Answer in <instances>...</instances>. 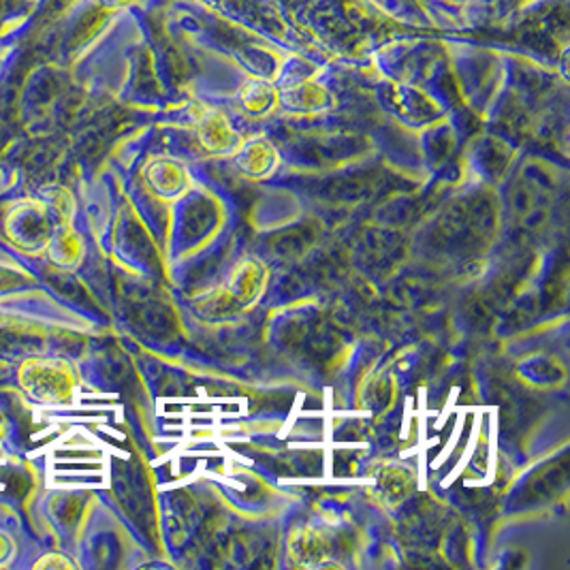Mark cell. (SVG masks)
Listing matches in <instances>:
<instances>
[{"label": "cell", "instance_id": "52a82bcc", "mask_svg": "<svg viewBox=\"0 0 570 570\" xmlns=\"http://www.w3.org/2000/svg\"><path fill=\"white\" fill-rule=\"evenodd\" d=\"M71 562L60 558V553H48L39 562H35V569H69Z\"/></svg>", "mask_w": 570, "mask_h": 570}, {"label": "cell", "instance_id": "6da1fadb", "mask_svg": "<svg viewBox=\"0 0 570 570\" xmlns=\"http://www.w3.org/2000/svg\"><path fill=\"white\" fill-rule=\"evenodd\" d=\"M20 390L37 404L60 406L73 400L76 372L71 363L58 357H30L18 370Z\"/></svg>", "mask_w": 570, "mask_h": 570}, {"label": "cell", "instance_id": "30bf717a", "mask_svg": "<svg viewBox=\"0 0 570 570\" xmlns=\"http://www.w3.org/2000/svg\"><path fill=\"white\" fill-rule=\"evenodd\" d=\"M453 2H466V0H453Z\"/></svg>", "mask_w": 570, "mask_h": 570}, {"label": "cell", "instance_id": "5b68a950", "mask_svg": "<svg viewBox=\"0 0 570 570\" xmlns=\"http://www.w3.org/2000/svg\"><path fill=\"white\" fill-rule=\"evenodd\" d=\"M43 202L48 204V208L52 209L53 214L60 218V223H67L69 216H71V209H73V202H71V195L62 188H50L46 190L43 195Z\"/></svg>", "mask_w": 570, "mask_h": 570}, {"label": "cell", "instance_id": "8992f818", "mask_svg": "<svg viewBox=\"0 0 570 570\" xmlns=\"http://www.w3.org/2000/svg\"><path fill=\"white\" fill-rule=\"evenodd\" d=\"M325 90L318 83H308V86H299L293 95H291V104L318 105L325 101Z\"/></svg>", "mask_w": 570, "mask_h": 570}, {"label": "cell", "instance_id": "ba28073f", "mask_svg": "<svg viewBox=\"0 0 570 570\" xmlns=\"http://www.w3.org/2000/svg\"><path fill=\"white\" fill-rule=\"evenodd\" d=\"M9 556H11V543H9V539L0 532V564H2Z\"/></svg>", "mask_w": 570, "mask_h": 570}, {"label": "cell", "instance_id": "7a4b0ae2", "mask_svg": "<svg viewBox=\"0 0 570 570\" xmlns=\"http://www.w3.org/2000/svg\"><path fill=\"white\" fill-rule=\"evenodd\" d=\"M4 235L9 242L28 255L43 253L52 235V209L43 199H20L4 212Z\"/></svg>", "mask_w": 570, "mask_h": 570}, {"label": "cell", "instance_id": "3957f363", "mask_svg": "<svg viewBox=\"0 0 570 570\" xmlns=\"http://www.w3.org/2000/svg\"><path fill=\"white\" fill-rule=\"evenodd\" d=\"M48 255V259L60 269H71L76 267L81 255H83V246H81V237H79L67 223H60L53 227L50 242L43 250Z\"/></svg>", "mask_w": 570, "mask_h": 570}, {"label": "cell", "instance_id": "9c48e42d", "mask_svg": "<svg viewBox=\"0 0 570 570\" xmlns=\"http://www.w3.org/2000/svg\"><path fill=\"white\" fill-rule=\"evenodd\" d=\"M130 2L135 0H99V4L105 9H122V7H129Z\"/></svg>", "mask_w": 570, "mask_h": 570}, {"label": "cell", "instance_id": "277c9868", "mask_svg": "<svg viewBox=\"0 0 570 570\" xmlns=\"http://www.w3.org/2000/svg\"><path fill=\"white\" fill-rule=\"evenodd\" d=\"M272 101H274V92L265 81L253 79V81L242 86V104L246 109L265 111L272 105Z\"/></svg>", "mask_w": 570, "mask_h": 570}]
</instances>
